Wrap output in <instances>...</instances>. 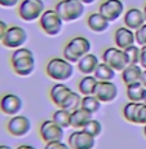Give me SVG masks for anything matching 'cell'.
Segmentation results:
<instances>
[{"instance_id":"5bb4252c","label":"cell","mask_w":146,"mask_h":149,"mask_svg":"<svg viewBox=\"0 0 146 149\" xmlns=\"http://www.w3.org/2000/svg\"><path fill=\"white\" fill-rule=\"evenodd\" d=\"M93 95L101 102H111L118 96V87L111 81H98L94 87Z\"/></svg>"},{"instance_id":"52a82bcc","label":"cell","mask_w":146,"mask_h":149,"mask_svg":"<svg viewBox=\"0 0 146 149\" xmlns=\"http://www.w3.org/2000/svg\"><path fill=\"white\" fill-rule=\"evenodd\" d=\"M102 60L104 62L109 64L115 71H123L129 65L127 53L124 49L118 47H109L102 52Z\"/></svg>"},{"instance_id":"ab89813d","label":"cell","mask_w":146,"mask_h":149,"mask_svg":"<svg viewBox=\"0 0 146 149\" xmlns=\"http://www.w3.org/2000/svg\"><path fill=\"white\" fill-rule=\"evenodd\" d=\"M0 149H12V148L7 144H0Z\"/></svg>"},{"instance_id":"60d3db41","label":"cell","mask_w":146,"mask_h":149,"mask_svg":"<svg viewBox=\"0 0 146 149\" xmlns=\"http://www.w3.org/2000/svg\"><path fill=\"white\" fill-rule=\"evenodd\" d=\"M142 10H144V16H145V21H146V3H145V7H144Z\"/></svg>"},{"instance_id":"484cf974","label":"cell","mask_w":146,"mask_h":149,"mask_svg":"<svg viewBox=\"0 0 146 149\" xmlns=\"http://www.w3.org/2000/svg\"><path fill=\"white\" fill-rule=\"evenodd\" d=\"M80 108H83L84 110H87L88 113H91L93 116L101 108V101L94 95H85L82 97V107Z\"/></svg>"},{"instance_id":"8992f818","label":"cell","mask_w":146,"mask_h":149,"mask_svg":"<svg viewBox=\"0 0 146 149\" xmlns=\"http://www.w3.org/2000/svg\"><path fill=\"white\" fill-rule=\"evenodd\" d=\"M44 10L45 5L43 0H21V3L17 7V13L19 18L26 22L39 19Z\"/></svg>"},{"instance_id":"f1b7e54d","label":"cell","mask_w":146,"mask_h":149,"mask_svg":"<svg viewBox=\"0 0 146 149\" xmlns=\"http://www.w3.org/2000/svg\"><path fill=\"white\" fill-rule=\"evenodd\" d=\"M125 53H127L128 61H129V65H140V56H141V48L137 47L136 44L128 47L127 49H124Z\"/></svg>"},{"instance_id":"1f68e13d","label":"cell","mask_w":146,"mask_h":149,"mask_svg":"<svg viewBox=\"0 0 146 149\" xmlns=\"http://www.w3.org/2000/svg\"><path fill=\"white\" fill-rule=\"evenodd\" d=\"M44 149H71V148H70V145L64 143L62 140H57V141L45 143Z\"/></svg>"},{"instance_id":"5b68a950","label":"cell","mask_w":146,"mask_h":149,"mask_svg":"<svg viewBox=\"0 0 146 149\" xmlns=\"http://www.w3.org/2000/svg\"><path fill=\"white\" fill-rule=\"evenodd\" d=\"M39 26L44 34L49 36H56L62 31L64 19L60 17L56 9H45L39 18Z\"/></svg>"},{"instance_id":"7a4b0ae2","label":"cell","mask_w":146,"mask_h":149,"mask_svg":"<svg viewBox=\"0 0 146 149\" xmlns=\"http://www.w3.org/2000/svg\"><path fill=\"white\" fill-rule=\"evenodd\" d=\"M45 73L53 81L65 82L74 75V66L65 57H53L45 65Z\"/></svg>"},{"instance_id":"44dd1931","label":"cell","mask_w":146,"mask_h":149,"mask_svg":"<svg viewBox=\"0 0 146 149\" xmlns=\"http://www.w3.org/2000/svg\"><path fill=\"white\" fill-rule=\"evenodd\" d=\"M92 119V114L88 113L83 108L71 111V126L76 130H83L84 126Z\"/></svg>"},{"instance_id":"7c38bea8","label":"cell","mask_w":146,"mask_h":149,"mask_svg":"<svg viewBox=\"0 0 146 149\" xmlns=\"http://www.w3.org/2000/svg\"><path fill=\"white\" fill-rule=\"evenodd\" d=\"M67 144L71 149H93L96 145V137L84 130H75L69 136Z\"/></svg>"},{"instance_id":"30bf717a","label":"cell","mask_w":146,"mask_h":149,"mask_svg":"<svg viewBox=\"0 0 146 149\" xmlns=\"http://www.w3.org/2000/svg\"><path fill=\"white\" fill-rule=\"evenodd\" d=\"M24 108V101L16 93H4L0 96V111L5 116H17Z\"/></svg>"},{"instance_id":"ac0fdd59","label":"cell","mask_w":146,"mask_h":149,"mask_svg":"<svg viewBox=\"0 0 146 149\" xmlns=\"http://www.w3.org/2000/svg\"><path fill=\"white\" fill-rule=\"evenodd\" d=\"M71 88L67 87L66 84H64L62 82L56 83L54 86H52V88L49 90V97L53 101L54 105H57L58 108H61L62 102L65 101V99L70 95Z\"/></svg>"},{"instance_id":"7402d4cb","label":"cell","mask_w":146,"mask_h":149,"mask_svg":"<svg viewBox=\"0 0 146 149\" xmlns=\"http://www.w3.org/2000/svg\"><path fill=\"white\" fill-rule=\"evenodd\" d=\"M145 90L141 82H136L132 84H128L125 88V93L129 101H134V102H142L144 100V95H145Z\"/></svg>"},{"instance_id":"6da1fadb","label":"cell","mask_w":146,"mask_h":149,"mask_svg":"<svg viewBox=\"0 0 146 149\" xmlns=\"http://www.w3.org/2000/svg\"><path fill=\"white\" fill-rule=\"evenodd\" d=\"M35 57L31 49L25 47L13 49L10 54V66L14 74L19 77H28L35 70Z\"/></svg>"},{"instance_id":"836d02e7","label":"cell","mask_w":146,"mask_h":149,"mask_svg":"<svg viewBox=\"0 0 146 149\" xmlns=\"http://www.w3.org/2000/svg\"><path fill=\"white\" fill-rule=\"evenodd\" d=\"M21 0H0V7L1 8H14L18 7Z\"/></svg>"},{"instance_id":"8fae6325","label":"cell","mask_w":146,"mask_h":149,"mask_svg":"<svg viewBox=\"0 0 146 149\" xmlns=\"http://www.w3.org/2000/svg\"><path fill=\"white\" fill-rule=\"evenodd\" d=\"M31 130V122L26 116H13L7 122V131L14 137L26 136Z\"/></svg>"},{"instance_id":"b9f144b4","label":"cell","mask_w":146,"mask_h":149,"mask_svg":"<svg viewBox=\"0 0 146 149\" xmlns=\"http://www.w3.org/2000/svg\"><path fill=\"white\" fill-rule=\"evenodd\" d=\"M142 102H145L146 104V90H145V95H144V100H142Z\"/></svg>"},{"instance_id":"f546056e","label":"cell","mask_w":146,"mask_h":149,"mask_svg":"<svg viewBox=\"0 0 146 149\" xmlns=\"http://www.w3.org/2000/svg\"><path fill=\"white\" fill-rule=\"evenodd\" d=\"M83 130L85 131V132H88L89 135H92L94 137H97L101 134V131H102V126H101V123H100L97 119H91L89 122L87 123V125L84 126V128Z\"/></svg>"},{"instance_id":"83f0119b","label":"cell","mask_w":146,"mask_h":149,"mask_svg":"<svg viewBox=\"0 0 146 149\" xmlns=\"http://www.w3.org/2000/svg\"><path fill=\"white\" fill-rule=\"evenodd\" d=\"M138 107H140V102H134V101H129L128 104L124 105V108H123V117H124L125 121L131 123H137Z\"/></svg>"},{"instance_id":"4dcf8cb0","label":"cell","mask_w":146,"mask_h":149,"mask_svg":"<svg viewBox=\"0 0 146 149\" xmlns=\"http://www.w3.org/2000/svg\"><path fill=\"white\" fill-rule=\"evenodd\" d=\"M134 35H136V43L138 45H146V22L142 25L140 29H137L134 31Z\"/></svg>"},{"instance_id":"7bdbcfd3","label":"cell","mask_w":146,"mask_h":149,"mask_svg":"<svg viewBox=\"0 0 146 149\" xmlns=\"http://www.w3.org/2000/svg\"><path fill=\"white\" fill-rule=\"evenodd\" d=\"M144 135L146 137V125H144Z\"/></svg>"},{"instance_id":"603a6c76","label":"cell","mask_w":146,"mask_h":149,"mask_svg":"<svg viewBox=\"0 0 146 149\" xmlns=\"http://www.w3.org/2000/svg\"><path fill=\"white\" fill-rule=\"evenodd\" d=\"M115 73L116 71L114 70L110 65L102 61V62H100L98 66L96 68L93 75L96 77L97 81H113L114 77H115Z\"/></svg>"},{"instance_id":"d6986e66","label":"cell","mask_w":146,"mask_h":149,"mask_svg":"<svg viewBox=\"0 0 146 149\" xmlns=\"http://www.w3.org/2000/svg\"><path fill=\"white\" fill-rule=\"evenodd\" d=\"M87 25L94 33H104L109 29L110 21L106 19L100 12L91 13L87 18Z\"/></svg>"},{"instance_id":"d590c367","label":"cell","mask_w":146,"mask_h":149,"mask_svg":"<svg viewBox=\"0 0 146 149\" xmlns=\"http://www.w3.org/2000/svg\"><path fill=\"white\" fill-rule=\"evenodd\" d=\"M8 27H9V26L7 25V22L3 21V19H0V42H1L3 38H4V35H5V33H7Z\"/></svg>"},{"instance_id":"e0dca14e","label":"cell","mask_w":146,"mask_h":149,"mask_svg":"<svg viewBox=\"0 0 146 149\" xmlns=\"http://www.w3.org/2000/svg\"><path fill=\"white\" fill-rule=\"evenodd\" d=\"M98 64H100L98 57L89 52L78 61V70L84 75H92L94 70H96V68L98 66Z\"/></svg>"},{"instance_id":"277c9868","label":"cell","mask_w":146,"mask_h":149,"mask_svg":"<svg viewBox=\"0 0 146 149\" xmlns=\"http://www.w3.org/2000/svg\"><path fill=\"white\" fill-rule=\"evenodd\" d=\"M54 9L64 22H73L84 14V4L80 0H60L54 5Z\"/></svg>"},{"instance_id":"cb8c5ba5","label":"cell","mask_w":146,"mask_h":149,"mask_svg":"<svg viewBox=\"0 0 146 149\" xmlns=\"http://www.w3.org/2000/svg\"><path fill=\"white\" fill-rule=\"evenodd\" d=\"M97 82H98V81L96 79V77H94L93 74H92V75H84L79 81V83H78L79 92L82 93L83 96H85V95H93L94 87H96Z\"/></svg>"},{"instance_id":"3957f363","label":"cell","mask_w":146,"mask_h":149,"mask_svg":"<svg viewBox=\"0 0 146 149\" xmlns=\"http://www.w3.org/2000/svg\"><path fill=\"white\" fill-rule=\"evenodd\" d=\"M91 42L85 36H74L64 47L62 56L71 64H78L83 56L91 52Z\"/></svg>"},{"instance_id":"e575fe53","label":"cell","mask_w":146,"mask_h":149,"mask_svg":"<svg viewBox=\"0 0 146 149\" xmlns=\"http://www.w3.org/2000/svg\"><path fill=\"white\" fill-rule=\"evenodd\" d=\"M140 66L146 69V45L141 47V56H140Z\"/></svg>"},{"instance_id":"ba28073f","label":"cell","mask_w":146,"mask_h":149,"mask_svg":"<svg viewBox=\"0 0 146 149\" xmlns=\"http://www.w3.org/2000/svg\"><path fill=\"white\" fill-rule=\"evenodd\" d=\"M27 40V33L21 26H9L5 33L4 38L1 40V44L8 49H17V48L24 47V44Z\"/></svg>"},{"instance_id":"4fadbf2b","label":"cell","mask_w":146,"mask_h":149,"mask_svg":"<svg viewBox=\"0 0 146 149\" xmlns=\"http://www.w3.org/2000/svg\"><path fill=\"white\" fill-rule=\"evenodd\" d=\"M98 12L110 22H114L124 13V4L122 0H105L100 4Z\"/></svg>"},{"instance_id":"4316f807","label":"cell","mask_w":146,"mask_h":149,"mask_svg":"<svg viewBox=\"0 0 146 149\" xmlns=\"http://www.w3.org/2000/svg\"><path fill=\"white\" fill-rule=\"evenodd\" d=\"M80 107H82V96H80V92H74V91H71L70 95L65 99V101L61 105V108L67 109L70 111L76 110Z\"/></svg>"},{"instance_id":"9c48e42d","label":"cell","mask_w":146,"mask_h":149,"mask_svg":"<svg viewBox=\"0 0 146 149\" xmlns=\"http://www.w3.org/2000/svg\"><path fill=\"white\" fill-rule=\"evenodd\" d=\"M64 130L60 125H57L53 119H45L39 127V135L44 143L57 141L64 139Z\"/></svg>"},{"instance_id":"9a60e30c","label":"cell","mask_w":146,"mask_h":149,"mask_svg":"<svg viewBox=\"0 0 146 149\" xmlns=\"http://www.w3.org/2000/svg\"><path fill=\"white\" fill-rule=\"evenodd\" d=\"M114 43H115V47L120 48V49H127L131 45H134L136 43L134 31L125 26L118 27L114 33Z\"/></svg>"},{"instance_id":"8d00e7d4","label":"cell","mask_w":146,"mask_h":149,"mask_svg":"<svg viewBox=\"0 0 146 149\" xmlns=\"http://www.w3.org/2000/svg\"><path fill=\"white\" fill-rule=\"evenodd\" d=\"M16 149H38V148H35L34 145H28V144H21V145H18Z\"/></svg>"},{"instance_id":"f35d334b","label":"cell","mask_w":146,"mask_h":149,"mask_svg":"<svg viewBox=\"0 0 146 149\" xmlns=\"http://www.w3.org/2000/svg\"><path fill=\"white\" fill-rule=\"evenodd\" d=\"M80 1H82L83 4H92V3H94L96 0H80Z\"/></svg>"},{"instance_id":"74e56055","label":"cell","mask_w":146,"mask_h":149,"mask_svg":"<svg viewBox=\"0 0 146 149\" xmlns=\"http://www.w3.org/2000/svg\"><path fill=\"white\" fill-rule=\"evenodd\" d=\"M144 84V87L146 88V69H144V71H142V75H141V81H140Z\"/></svg>"},{"instance_id":"d6a6232c","label":"cell","mask_w":146,"mask_h":149,"mask_svg":"<svg viewBox=\"0 0 146 149\" xmlns=\"http://www.w3.org/2000/svg\"><path fill=\"white\" fill-rule=\"evenodd\" d=\"M137 125H146V104L140 102L138 113H137Z\"/></svg>"},{"instance_id":"2e32d148","label":"cell","mask_w":146,"mask_h":149,"mask_svg":"<svg viewBox=\"0 0 146 149\" xmlns=\"http://www.w3.org/2000/svg\"><path fill=\"white\" fill-rule=\"evenodd\" d=\"M123 21H124L125 27L136 31L137 29H140L146 22L145 16H144V10L140 9V8H129V9L124 13Z\"/></svg>"},{"instance_id":"d4e9b609","label":"cell","mask_w":146,"mask_h":149,"mask_svg":"<svg viewBox=\"0 0 146 149\" xmlns=\"http://www.w3.org/2000/svg\"><path fill=\"white\" fill-rule=\"evenodd\" d=\"M52 119L57 125H60L62 128L71 127V111L64 108H58L53 113Z\"/></svg>"},{"instance_id":"ffe728a7","label":"cell","mask_w":146,"mask_h":149,"mask_svg":"<svg viewBox=\"0 0 146 149\" xmlns=\"http://www.w3.org/2000/svg\"><path fill=\"white\" fill-rule=\"evenodd\" d=\"M142 71H144V69L140 65H128L122 71V79L124 82V84L128 86V84H132V83L140 82L141 81Z\"/></svg>"}]
</instances>
